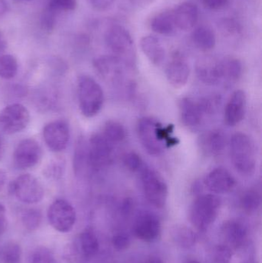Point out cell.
<instances>
[{"instance_id": "6da1fadb", "label": "cell", "mask_w": 262, "mask_h": 263, "mask_svg": "<svg viewBox=\"0 0 262 263\" xmlns=\"http://www.w3.org/2000/svg\"><path fill=\"white\" fill-rule=\"evenodd\" d=\"M173 126H164L149 117L140 119L137 123L138 139L151 156H159L166 148L177 145L178 139L172 136Z\"/></svg>"}, {"instance_id": "7a4b0ae2", "label": "cell", "mask_w": 262, "mask_h": 263, "mask_svg": "<svg viewBox=\"0 0 262 263\" xmlns=\"http://www.w3.org/2000/svg\"><path fill=\"white\" fill-rule=\"evenodd\" d=\"M220 97L209 96L198 100L182 99L178 103L180 118L185 126L195 129L203 124L205 119L216 112L220 106Z\"/></svg>"}, {"instance_id": "3957f363", "label": "cell", "mask_w": 262, "mask_h": 263, "mask_svg": "<svg viewBox=\"0 0 262 263\" xmlns=\"http://www.w3.org/2000/svg\"><path fill=\"white\" fill-rule=\"evenodd\" d=\"M230 156L232 165L241 176H250L256 168V153L253 141L244 133H235L231 137Z\"/></svg>"}, {"instance_id": "277c9868", "label": "cell", "mask_w": 262, "mask_h": 263, "mask_svg": "<svg viewBox=\"0 0 262 263\" xmlns=\"http://www.w3.org/2000/svg\"><path fill=\"white\" fill-rule=\"evenodd\" d=\"M108 48L113 55L119 59L129 69H133L136 64V51L132 35L129 31L120 25L109 26L105 35Z\"/></svg>"}, {"instance_id": "5b68a950", "label": "cell", "mask_w": 262, "mask_h": 263, "mask_svg": "<svg viewBox=\"0 0 262 263\" xmlns=\"http://www.w3.org/2000/svg\"><path fill=\"white\" fill-rule=\"evenodd\" d=\"M221 208V199L214 194L198 196L189 210V220L199 232H206L215 222Z\"/></svg>"}, {"instance_id": "8992f818", "label": "cell", "mask_w": 262, "mask_h": 263, "mask_svg": "<svg viewBox=\"0 0 262 263\" xmlns=\"http://www.w3.org/2000/svg\"><path fill=\"white\" fill-rule=\"evenodd\" d=\"M78 99L80 111L86 118H92L101 111L104 103V92L101 86L89 76L78 80Z\"/></svg>"}, {"instance_id": "52a82bcc", "label": "cell", "mask_w": 262, "mask_h": 263, "mask_svg": "<svg viewBox=\"0 0 262 263\" xmlns=\"http://www.w3.org/2000/svg\"><path fill=\"white\" fill-rule=\"evenodd\" d=\"M138 173L142 190L148 202L156 208H163L167 202L169 188L163 176L146 165Z\"/></svg>"}, {"instance_id": "ba28073f", "label": "cell", "mask_w": 262, "mask_h": 263, "mask_svg": "<svg viewBox=\"0 0 262 263\" xmlns=\"http://www.w3.org/2000/svg\"><path fill=\"white\" fill-rule=\"evenodd\" d=\"M87 145L88 162L92 170H103L112 163L115 145L102 133L92 135Z\"/></svg>"}, {"instance_id": "9c48e42d", "label": "cell", "mask_w": 262, "mask_h": 263, "mask_svg": "<svg viewBox=\"0 0 262 263\" xmlns=\"http://www.w3.org/2000/svg\"><path fill=\"white\" fill-rule=\"evenodd\" d=\"M9 190L18 200L26 204L38 203L44 196L41 182L30 174H23L17 177L11 183Z\"/></svg>"}, {"instance_id": "30bf717a", "label": "cell", "mask_w": 262, "mask_h": 263, "mask_svg": "<svg viewBox=\"0 0 262 263\" xmlns=\"http://www.w3.org/2000/svg\"><path fill=\"white\" fill-rule=\"evenodd\" d=\"M47 216L50 225L62 233L70 232L76 221L75 209L65 199L54 201L49 205Z\"/></svg>"}, {"instance_id": "8fae6325", "label": "cell", "mask_w": 262, "mask_h": 263, "mask_svg": "<svg viewBox=\"0 0 262 263\" xmlns=\"http://www.w3.org/2000/svg\"><path fill=\"white\" fill-rule=\"evenodd\" d=\"M30 115L27 108L15 103L0 111V129L6 134H15L27 127Z\"/></svg>"}, {"instance_id": "7c38bea8", "label": "cell", "mask_w": 262, "mask_h": 263, "mask_svg": "<svg viewBox=\"0 0 262 263\" xmlns=\"http://www.w3.org/2000/svg\"><path fill=\"white\" fill-rule=\"evenodd\" d=\"M94 68L103 80L115 86H123L125 70L128 68L115 55H102L93 62Z\"/></svg>"}, {"instance_id": "4fadbf2b", "label": "cell", "mask_w": 262, "mask_h": 263, "mask_svg": "<svg viewBox=\"0 0 262 263\" xmlns=\"http://www.w3.org/2000/svg\"><path fill=\"white\" fill-rule=\"evenodd\" d=\"M43 156L41 146L35 139H26L17 145L13 154L15 166L27 170L36 165Z\"/></svg>"}, {"instance_id": "5bb4252c", "label": "cell", "mask_w": 262, "mask_h": 263, "mask_svg": "<svg viewBox=\"0 0 262 263\" xmlns=\"http://www.w3.org/2000/svg\"><path fill=\"white\" fill-rule=\"evenodd\" d=\"M43 138L49 149L55 153L63 151L70 139L69 125L64 120L48 123L43 129Z\"/></svg>"}, {"instance_id": "9a60e30c", "label": "cell", "mask_w": 262, "mask_h": 263, "mask_svg": "<svg viewBox=\"0 0 262 263\" xmlns=\"http://www.w3.org/2000/svg\"><path fill=\"white\" fill-rule=\"evenodd\" d=\"M161 233V222L153 213H144L137 218L134 226V233L140 240L155 242L160 237Z\"/></svg>"}, {"instance_id": "2e32d148", "label": "cell", "mask_w": 262, "mask_h": 263, "mask_svg": "<svg viewBox=\"0 0 262 263\" xmlns=\"http://www.w3.org/2000/svg\"><path fill=\"white\" fill-rule=\"evenodd\" d=\"M204 185L209 191L215 194L230 193L236 185L235 177L226 168H214L206 176Z\"/></svg>"}, {"instance_id": "e0dca14e", "label": "cell", "mask_w": 262, "mask_h": 263, "mask_svg": "<svg viewBox=\"0 0 262 263\" xmlns=\"http://www.w3.org/2000/svg\"><path fill=\"white\" fill-rule=\"evenodd\" d=\"M247 98L246 92L241 89L235 91L231 96L225 108V123L228 126H237L245 118Z\"/></svg>"}, {"instance_id": "ac0fdd59", "label": "cell", "mask_w": 262, "mask_h": 263, "mask_svg": "<svg viewBox=\"0 0 262 263\" xmlns=\"http://www.w3.org/2000/svg\"><path fill=\"white\" fill-rule=\"evenodd\" d=\"M221 236L225 244L232 249H240L246 245L249 236L247 227L244 222L237 219H231L223 223Z\"/></svg>"}, {"instance_id": "d6986e66", "label": "cell", "mask_w": 262, "mask_h": 263, "mask_svg": "<svg viewBox=\"0 0 262 263\" xmlns=\"http://www.w3.org/2000/svg\"><path fill=\"white\" fill-rule=\"evenodd\" d=\"M166 78L176 89L186 86L190 75L189 65L181 54L175 52L166 69Z\"/></svg>"}, {"instance_id": "ffe728a7", "label": "cell", "mask_w": 262, "mask_h": 263, "mask_svg": "<svg viewBox=\"0 0 262 263\" xmlns=\"http://www.w3.org/2000/svg\"><path fill=\"white\" fill-rule=\"evenodd\" d=\"M195 72L200 81L209 86H214L221 82L220 60L210 55L201 57L197 61Z\"/></svg>"}, {"instance_id": "44dd1931", "label": "cell", "mask_w": 262, "mask_h": 263, "mask_svg": "<svg viewBox=\"0 0 262 263\" xmlns=\"http://www.w3.org/2000/svg\"><path fill=\"white\" fill-rule=\"evenodd\" d=\"M226 145V136L220 129H212L203 133L198 139L200 150L205 156L212 157L221 155Z\"/></svg>"}, {"instance_id": "7402d4cb", "label": "cell", "mask_w": 262, "mask_h": 263, "mask_svg": "<svg viewBox=\"0 0 262 263\" xmlns=\"http://www.w3.org/2000/svg\"><path fill=\"white\" fill-rule=\"evenodd\" d=\"M175 28L189 31L193 29L198 20V9L196 5L185 2L172 9Z\"/></svg>"}, {"instance_id": "603a6c76", "label": "cell", "mask_w": 262, "mask_h": 263, "mask_svg": "<svg viewBox=\"0 0 262 263\" xmlns=\"http://www.w3.org/2000/svg\"><path fill=\"white\" fill-rule=\"evenodd\" d=\"M140 47L152 64L159 66L164 61L166 51L157 37L152 35L143 36L140 40Z\"/></svg>"}, {"instance_id": "cb8c5ba5", "label": "cell", "mask_w": 262, "mask_h": 263, "mask_svg": "<svg viewBox=\"0 0 262 263\" xmlns=\"http://www.w3.org/2000/svg\"><path fill=\"white\" fill-rule=\"evenodd\" d=\"M221 65V82L231 86L237 83L243 75V64L238 59L226 57L220 60Z\"/></svg>"}, {"instance_id": "d4e9b609", "label": "cell", "mask_w": 262, "mask_h": 263, "mask_svg": "<svg viewBox=\"0 0 262 263\" xmlns=\"http://www.w3.org/2000/svg\"><path fill=\"white\" fill-rule=\"evenodd\" d=\"M192 40L194 45L203 52L212 50L216 44L215 32L211 28L206 26L197 27L192 32Z\"/></svg>"}, {"instance_id": "484cf974", "label": "cell", "mask_w": 262, "mask_h": 263, "mask_svg": "<svg viewBox=\"0 0 262 263\" xmlns=\"http://www.w3.org/2000/svg\"><path fill=\"white\" fill-rule=\"evenodd\" d=\"M170 236L172 242L183 249L193 247L196 242V235L192 229L185 225H175L171 229Z\"/></svg>"}, {"instance_id": "4316f807", "label": "cell", "mask_w": 262, "mask_h": 263, "mask_svg": "<svg viewBox=\"0 0 262 263\" xmlns=\"http://www.w3.org/2000/svg\"><path fill=\"white\" fill-rule=\"evenodd\" d=\"M151 29L161 35H169L175 29L173 11L167 9L157 14L151 21Z\"/></svg>"}, {"instance_id": "83f0119b", "label": "cell", "mask_w": 262, "mask_h": 263, "mask_svg": "<svg viewBox=\"0 0 262 263\" xmlns=\"http://www.w3.org/2000/svg\"><path fill=\"white\" fill-rule=\"evenodd\" d=\"M79 243L83 254L88 259L96 256L99 250V242L92 229L86 228L82 232L79 236Z\"/></svg>"}, {"instance_id": "f1b7e54d", "label": "cell", "mask_w": 262, "mask_h": 263, "mask_svg": "<svg viewBox=\"0 0 262 263\" xmlns=\"http://www.w3.org/2000/svg\"><path fill=\"white\" fill-rule=\"evenodd\" d=\"M102 134L115 145L126 139L127 133L121 123L115 120H109L105 124Z\"/></svg>"}, {"instance_id": "f546056e", "label": "cell", "mask_w": 262, "mask_h": 263, "mask_svg": "<svg viewBox=\"0 0 262 263\" xmlns=\"http://www.w3.org/2000/svg\"><path fill=\"white\" fill-rule=\"evenodd\" d=\"M261 198L256 190H249L245 192L240 199L241 209L249 214L255 213L261 205Z\"/></svg>"}, {"instance_id": "4dcf8cb0", "label": "cell", "mask_w": 262, "mask_h": 263, "mask_svg": "<svg viewBox=\"0 0 262 263\" xmlns=\"http://www.w3.org/2000/svg\"><path fill=\"white\" fill-rule=\"evenodd\" d=\"M18 72V62L10 54L0 55V77L4 80H11Z\"/></svg>"}, {"instance_id": "1f68e13d", "label": "cell", "mask_w": 262, "mask_h": 263, "mask_svg": "<svg viewBox=\"0 0 262 263\" xmlns=\"http://www.w3.org/2000/svg\"><path fill=\"white\" fill-rule=\"evenodd\" d=\"M0 258L3 263H20L22 248L19 244L13 241L6 242L0 251Z\"/></svg>"}, {"instance_id": "d6a6232c", "label": "cell", "mask_w": 262, "mask_h": 263, "mask_svg": "<svg viewBox=\"0 0 262 263\" xmlns=\"http://www.w3.org/2000/svg\"><path fill=\"white\" fill-rule=\"evenodd\" d=\"M23 227L29 231H35L41 225L42 213L35 209H29L22 214Z\"/></svg>"}, {"instance_id": "836d02e7", "label": "cell", "mask_w": 262, "mask_h": 263, "mask_svg": "<svg viewBox=\"0 0 262 263\" xmlns=\"http://www.w3.org/2000/svg\"><path fill=\"white\" fill-rule=\"evenodd\" d=\"M232 256V249L225 243L216 246L212 252V259L215 263H230Z\"/></svg>"}, {"instance_id": "e575fe53", "label": "cell", "mask_w": 262, "mask_h": 263, "mask_svg": "<svg viewBox=\"0 0 262 263\" xmlns=\"http://www.w3.org/2000/svg\"><path fill=\"white\" fill-rule=\"evenodd\" d=\"M76 6V0H49L46 9L58 15L62 12L74 10Z\"/></svg>"}, {"instance_id": "d590c367", "label": "cell", "mask_w": 262, "mask_h": 263, "mask_svg": "<svg viewBox=\"0 0 262 263\" xmlns=\"http://www.w3.org/2000/svg\"><path fill=\"white\" fill-rule=\"evenodd\" d=\"M221 33L226 36H236L241 33V24L234 18H225L221 20L219 25Z\"/></svg>"}, {"instance_id": "8d00e7d4", "label": "cell", "mask_w": 262, "mask_h": 263, "mask_svg": "<svg viewBox=\"0 0 262 263\" xmlns=\"http://www.w3.org/2000/svg\"><path fill=\"white\" fill-rule=\"evenodd\" d=\"M30 263H58L54 253L45 247H39L32 253Z\"/></svg>"}, {"instance_id": "74e56055", "label": "cell", "mask_w": 262, "mask_h": 263, "mask_svg": "<svg viewBox=\"0 0 262 263\" xmlns=\"http://www.w3.org/2000/svg\"><path fill=\"white\" fill-rule=\"evenodd\" d=\"M123 163L128 170L132 173H139L145 166L143 159L135 152H129L123 157Z\"/></svg>"}, {"instance_id": "f35d334b", "label": "cell", "mask_w": 262, "mask_h": 263, "mask_svg": "<svg viewBox=\"0 0 262 263\" xmlns=\"http://www.w3.org/2000/svg\"><path fill=\"white\" fill-rule=\"evenodd\" d=\"M57 14L49 9H45L41 18V26L43 30L47 32H50L53 30L56 22Z\"/></svg>"}, {"instance_id": "ab89813d", "label": "cell", "mask_w": 262, "mask_h": 263, "mask_svg": "<svg viewBox=\"0 0 262 263\" xmlns=\"http://www.w3.org/2000/svg\"><path fill=\"white\" fill-rule=\"evenodd\" d=\"M59 162H53L46 167V170H45V175L49 179H58L63 174L64 167Z\"/></svg>"}, {"instance_id": "60d3db41", "label": "cell", "mask_w": 262, "mask_h": 263, "mask_svg": "<svg viewBox=\"0 0 262 263\" xmlns=\"http://www.w3.org/2000/svg\"><path fill=\"white\" fill-rule=\"evenodd\" d=\"M112 242L114 248L116 249L117 250H119V251L129 248L131 244L129 236H126L124 233H117V234H115L112 237Z\"/></svg>"}, {"instance_id": "b9f144b4", "label": "cell", "mask_w": 262, "mask_h": 263, "mask_svg": "<svg viewBox=\"0 0 262 263\" xmlns=\"http://www.w3.org/2000/svg\"><path fill=\"white\" fill-rule=\"evenodd\" d=\"M203 5L211 10H219L229 4V0H201Z\"/></svg>"}, {"instance_id": "7bdbcfd3", "label": "cell", "mask_w": 262, "mask_h": 263, "mask_svg": "<svg viewBox=\"0 0 262 263\" xmlns=\"http://www.w3.org/2000/svg\"><path fill=\"white\" fill-rule=\"evenodd\" d=\"M93 9L98 11H103L110 7L115 0H86Z\"/></svg>"}, {"instance_id": "ee69618b", "label": "cell", "mask_w": 262, "mask_h": 263, "mask_svg": "<svg viewBox=\"0 0 262 263\" xmlns=\"http://www.w3.org/2000/svg\"><path fill=\"white\" fill-rule=\"evenodd\" d=\"M7 228V219H6V210L4 205L0 203V237L5 233Z\"/></svg>"}, {"instance_id": "f6af8a7d", "label": "cell", "mask_w": 262, "mask_h": 263, "mask_svg": "<svg viewBox=\"0 0 262 263\" xmlns=\"http://www.w3.org/2000/svg\"><path fill=\"white\" fill-rule=\"evenodd\" d=\"M132 210V201L131 199H126L122 205V211L125 215L129 214Z\"/></svg>"}, {"instance_id": "bcb514c9", "label": "cell", "mask_w": 262, "mask_h": 263, "mask_svg": "<svg viewBox=\"0 0 262 263\" xmlns=\"http://www.w3.org/2000/svg\"><path fill=\"white\" fill-rule=\"evenodd\" d=\"M134 6L138 7H145L152 3V0H129Z\"/></svg>"}, {"instance_id": "7dc6e473", "label": "cell", "mask_w": 262, "mask_h": 263, "mask_svg": "<svg viewBox=\"0 0 262 263\" xmlns=\"http://www.w3.org/2000/svg\"><path fill=\"white\" fill-rule=\"evenodd\" d=\"M6 47H7V42H6L3 32H0V55H3V52L6 50Z\"/></svg>"}, {"instance_id": "c3c4849f", "label": "cell", "mask_w": 262, "mask_h": 263, "mask_svg": "<svg viewBox=\"0 0 262 263\" xmlns=\"http://www.w3.org/2000/svg\"><path fill=\"white\" fill-rule=\"evenodd\" d=\"M8 11V5L5 0H0V18H3Z\"/></svg>"}, {"instance_id": "681fc988", "label": "cell", "mask_w": 262, "mask_h": 263, "mask_svg": "<svg viewBox=\"0 0 262 263\" xmlns=\"http://www.w3.org/2000/svg\"><path fill=\"white\" fill-rule=\"evenodd\" d=\"M7 180V176H6V172L0 170V191L3 190Z\"/></svg>"}, {"instance_id": "f907efd6", "label": "cell", "mask_w": 262, "mask_h": 263, "mask_svg": "<svg viewBox=\"0 0 262 263\" xmlns=\"http://www.w3.org/2000/svg\"><path fill=\"white\" fill-rule=\"evenodd\" d=\"M5 153V141L2 135L0 134V161L3 159Z\"/></svg>"}, {"instance_id": "816d5d0a", "label": "cell", "mask_w": 262, "mask_h": 263, "mask_svg": "<svg viewBox=\"0 0 262 263\" xmlns=\"http://www.w3.org/2000/svg\"><path fill=\"white\" fill-rule=\"evenodd\" d=\"M147 263H164L160 258L152 257L148 260Z\"/></svg>"}, {"instance_id": "f5cc1de1", "label": "cell", "mask_w": 262, "mask_h": 263, "mask_svg": "<svg viewBox=\"0 0 262 263\" xmlns=\"http://www.w3.org/2000/svg\"><path fill=\"white\" fill-rule=\"evenodd\" d=\"M184 263H201L199 261L197 260V259H189L186 261Z\"/></svg>"}, {"instance_id": "db71d44e", "label": "cell", "mask_w": 262, "mask_h": 263, "mask_svg": "<svg viewBox=\"0 0 262 263\" xmlns=\"http://www.w3.org/2000/svg\"><path fill=\"white\" fill-rule=\"evenodd\" d=\"M20 1H27V0H20Z\"/></svg>"}, {"instance_id": "11a10c76", "label": "cell", "mask_w": 262, "mask_h": 263, "mask_svg": "<svg viewBox=\"0 0 262 263\" xmlns=\"http://www.w3.org/2000/svg\"><path fill=\"white\" fill-rule=\"evenodd\" d=\"M251 263H255V262H251Z\"/></svg>"}]
</instances>
